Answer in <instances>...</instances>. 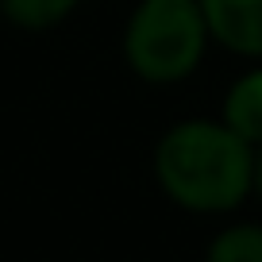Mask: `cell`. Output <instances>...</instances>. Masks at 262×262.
Masks as SVG:
<instances>
[{
	"mask_svg": "<svg viewBox=\"0 0 262 262\" xmlns=\"http://www.w3.org/2000/svg\"><path fill=\"white\" fill-rule=\"evenodd\" d=\"M155 178L189 212H228L254 189V143L224 120H185L158 139Z\"/></svg>",
	"mask_w": 262,
	"mask_h": 262,
	"instance_id": "obj_1",
	"label": "cell"
},
{
	"mask_svg": "<svg viewBox=\"0 0 262 262\" xmlns=\"http://www.w3.org/2000/svg\"><path fill=\"white\" fill-rule=\"evenodd\" d=\"M208 42L201 0H143L123 31V58L143 81L173 85L193 74Z\"/></svg>",
	"mask_w": 262,
	"mask_h": 262,
	"instance_id": "obj_2",
	"label": "cell"
},
{
	"mask_svg": "<svg viewBox=\"0 0 262 262\" xmlns=\"http://www.w3.org/2000/svg\"><path fill=\"white\" fill-rule=\"evenodd\" d=\"M208 35L243 58H262V0H201Z\"/></svg>",
	"mask_w": 262,
	"mask_h": 262,
	"instance_id": "obj_3",
	"label": "cell"
},
{
	"mask_svg": "<svg viewBox=\"0 0 262 262\" xmlns=\"http://www.w3.org/2000/svg\"><path fill=\"white\" fill-rule=\"evenodd\" d=\"M224 123L239 131L247 143L262 147V70L239 77L224 97Z\"/></svg>",
	"mask_w": 262,
	"mask_h": 262,
	"instance_id": "obj_4",
	"label": "cell"
},
{
	"mask_svg": "<svg viewBox=\"0 0 262 262\" xmlns=\"http://www.w3.org/2000/svg\"><path fill=\"white\" fill-rule=\"evenodd\" d=\"M74 8L77 0H0L4 19H12L24 31H47V27L62 24Z\"/></svg>",
	"mask_w": 262,
	"mask_h": 262,
	"instance_id": "obj_5",
	"label": "cell"
},
{
	"mask_svg": "<svg viewBox=\"0 0 262 262\" xmlns=\"http://www.w3.org/2000/svg\"><path fill=\"white\" fill-rule=\"evenodd\" d=\"M208 262H262V228L258 224H239L212 239Z\"/></svg>",
	"mask_w": 262,
	"mask_h": 262,
	"instance_id": "obj_6",
	"label": "cell"
},
{
	"mask_svg": "<svg viewBox=\"0 0 262 262\" xmlns=\"http://www.w3.org/2000/svg\"><path fill=\"white\" fill-rule=\"evenodd\" d=\"M254 189H258V196H262V147L254 150Z\"/></svg>",
	"mask_w": 262,
	"mask_h": 262,
	"instance_id": "obj_7",
	"label": "cell"
}]
</instances>
